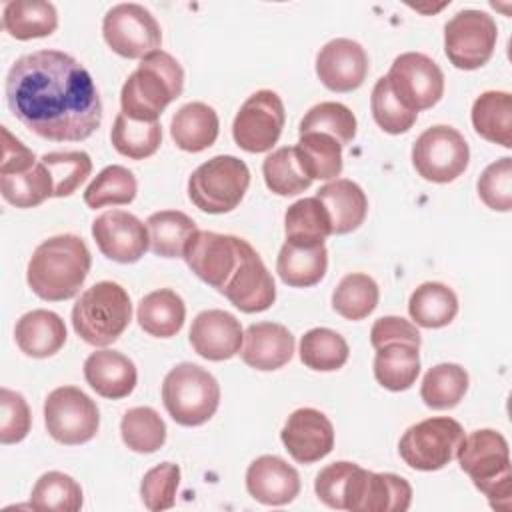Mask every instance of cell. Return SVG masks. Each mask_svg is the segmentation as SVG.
Returning <instances> with one entry per match:
<instances>
[{
  "mask_svg": "<svg viewBox=\"0 0 512 512\" xmlns=\"http://www.w3.org/2000/svg\"><path fill=\"white\" fill-rule=\"evenodd\" d=\"M4 94L14 118L52 142L86 140L102 122V102L90 72L60 50L20 56L8 70Z\"/></svg>",
  "mask_w": 512,
  "mask_h": 512,
  "instance_id": "1",
  "label": "cell"
},
{
  "mask_svg": "<svg viewBox=\"0 0 512 512\" xmlns=\"http://www.w3.org/2000/svg\"><path fill=\"white\" fill-rule=\"evenodd\" d=\"M90 266L86 242L74 234H58L36 246L28 260L26 282L38 298L62 302L80 292Z\"/></svg>",
  "mask_w": 512,
  "mask_h": 512,
  "instance_id": "2",
  "label": "cell"
},
{
  "mask_svg": "<svg viewBox=\"0 0 512 512\" xmlns=\"http://www.w3.org/2000/svg\"><path fill=\"white\" fill-rule=\"evenodd\" d=\"M184 70L180 62L164 52L146 54L128 76L120 92L122 112L138 122H158L164 108L182 94Z\"/></svg>",
  "mask_w": 512,
  "mask_h": 512,
  "instance_id": "3",
  "label": "cell"
},
{
  "mask_svg": "<svg viewBox=\"0 0 512 512\" xmlns=\"http://www.w3.org/2000/svg\"><path fill=\"white\" fill-rule=\"evenodd\" d=\"M456 458L490 506L508 512L512 504V476L506 438L492 428L474 430L464 436Z\"/></svg>",
  "mask_w": 512,
  "mask_h": 512,
  "instance_id": "4",
  "label": "cell"
},
{
  "mask_svg": "<svg viewBox=\"0 0 512 512\" xmlns=\"http://www.w3.org/2000/svg\"><path fill=\"white\" fill-rule=\"evenodd\" d=\"M132 320L128 292L110 280L96 282L80 294L72 308L74 332L92 346H110Z\"/></svg>",
  "mask_w": 512,
  "mask_h": 512,
  "instance_id": "5",
  "label": "cell"
},
{
  "mask_svg": "<svg viewBox=\"0 0 512 512\" xmlns=\"http://www.w3.org/2000/svg\"><path fill=\"white\" fill-rule=\"evenodd\" d=\"M162 402L176 424L200 426L216 414L220 386L202 366L182 362L164 376Z\"/></svg>",
  "mask_w": 512,
  "mask_h": 512,
  "instance_id": "6",
  "label": "cell"
},
{
  "mask_svg": "<svg viewBox=\"0 0 512 512\" xmlns=\"http://www.w3.org/2000/svg\"><path fill=\"white\" fill-rule=\"evenodd\" d=\"M250 186V170L244 160L220 154L200 164L188 178L190 202L208 214L232 212Z\"/></svg>",
  "mask_w": 512,
  "mask_h": 512,
  "instance_id": "7",
  "label": "cell"
},
{
  "mask_svg": "<svg viewBox=\"0 0 512 512\" xmlns=\"http://www.w3.org/2000/svg\"><path fill=\"white\" fill-rule=\"evenodd\" d=\"M462 440L464 430L460 422L448 416H436L410 426L398 442V452L410 468L434 472L456 458Z\"/></svg>",
  "mask_w": 512,
  "mask_h": 512,
  "instance_id": "8",
  "label": "cell"
},
{
  "mask_svg": "<svg viewBox=\"0 0 512 512\" xmlns=\"http://www.w3.org/2000/svg\"><path fill=\"white\" fill-rule=\"evenodd\" d=\"M44 424L56 442L78 446L96 436L100 412L96 402L80 388L60 386L44 400Z\"/></svg>",
  "mask_w": 512,
  "mask_h": 512,
  "instance_id": "9",
  "label": "cell"
},
{
  "mask_svg": "<svg viewBox=\"0 0 512 512\" xmlns=\"http://www.w3.org/2000/svg\"><path fill=\"white\" fill-rule=\"evenodd\" d=\"M468 162V142L456 128L446 124L426 128L412 146V166L428 182H452L468 168Z\"/></svg>",
  "mask_w": 512,
  "mask_h": 512,
  "instance_id": "10",
  "label": "cell"
},
{
  "mask_svg": "<svg viewBox=\"0 0 512 512\" xmlns=\"http://www.w3.org/2000/svg\"><path fill=\"white\" fill-rule=\"evenodd\" d=\"M498 26L488 12L460 10L444 26V52L460 70L484 66L496 48Z\"/></svg>",
  "mask_w": 512,
  "mask_h": 512,
  "instance_id": "11",
  "label": "cell"
},
{
  "mask_svg": "<svg viewBox=\"0 0 512 512\" xmlns=\"http://www.w3.org/2000/svg\"><path fill=\"white\" fill-rule=\"evenodd\" d=\"M250 246V242L238 236L196 230L188 240L182 258L202 282L222 292Z\"/></svg>",
  "mask_w": 512,
  "mask_h": 512,
  "instance_id": "12",
  "label": "cell"
},
{
  "mask_svg": "<svg viewBox=\"0 0 512 512\" xmlns=\"http://www.w3.org/2000/svg\"><path fill=\"white\" fill-rule=\"evenodd\" d=\"M386 80L400 104L416 114L438 104L444 94V72L422 52L396 56Z\"/></svg>",
  "mask_w": 512,
  "mask_h": 512,
  "instance_id": "13",
  "label": "cell"
},
{
  "mask_svg": "<svg viewBox=\"0 0 512 512\" xmlns=\"http://www.w3.org/2000/svg\"><path fill=\"white\" fill-rule=\"evenodd\" d=\"M106 44L122 58H144L160 50L162 30L152 12L140 4L124 2L112 6L102 20Z\"/></svg>",
  "mask_w": 512,
  "mask_h": 512,
  "instance_id": "14",
  "label": "cell"
},
{
  "mask_svg": "<svg viewBox=\"0 0 512 512\" xmlns=\"http://www.w3.org/2000/svg\"><path fill=\"white\" fill-rule=\"evenodd\" d=\"M286 122L284 102L274 90H256L246 98L232 122V136L238 148L260 154L272 150Z\"/></svg>",
  "mask_w": 512,
  "mask_h": 512,
  "instance_id": "15",
  "label": "cell"
},
{
  "mask_svg": "<svg viewBox=\"0 0 512 512\" xmlns=\"http://www.w3.org/2000/svg\"><path fill=\"white\" fill-rule=\"evenodd\" d=\"M412 502V486L402 476L370 472L354 466L346 490L344 510L350 512H406Z\"/></svg>",
  "mask_w": 512,
  "mask_h": 512,
  "instance_id": "16",
  "label": "cell"
},
{
  "mask_svg": "<svg viewBox=\"0 0 512 512\" xmlns=\"http://www.w3.org/2000/svg\"><path fill=\"white\" fill-rule=\"evenodd\" d=\"M98 250L120 264L138 262L150 248L146 224L126 210H106L92 222Z\"/></svg>",
  "mask_w": 512,
  "mask_h": 512,
  "instance_id": "17",
  "label": "cell"
},
{
  "mask_svg": "<svg viewBox=\"0 0 512 512\" xmlns=\"http://www.w3.org/2000/svg\"><path fill=\"white\" fill-rule=\"evenodd\" d=\"M280 438L288 454L300 464L318 462L334 448L332 422L316 408L294 410L288 416Z\"/></svg>",
  "mask_w": 512,
  "mask_h": 512,
  "instance_id": "18",
  "label": "cell"
},
{
  "mask_svg": "<svg viewBox=\"0 0 512 512\" xmlns=\"http://www.w3.org/2000/svg\"><path fill=\"white\" fill-rule=\"evenodd\" d=\"M316 74L328 90L352 92L362 86L368 74V54L350 38H334L320 48Z\"/></svg>",
  "mask_w": 512,
  "mask_h": 512,
  "instance_id": "19",
  "label": "cell"
},
{
  "mask_svg": "<svg viewBox=\"0 0 512 512\" xmlns=\"http://www.w3.org/2000/svg\"><path fill=\"white\" fill-rule=\"evenodd\" d=\"M190 344L194 352L206 360L222 362L240 352L244 332L240 320L226 310H204L190 326Z\"/></svg>",
  "mask_w": 512,
  "mask_h": 512,
  "instance_id": "20",
  "label": "cell"
},
{
  "mask_svg": "<svg viewBox=\"0 0 512 512\" xmlns=\"http://www.w3.org/2000/svg\"><path fill=\"white\" fill-rule=\"evenodd\" d=\"M222 294L236 306L240 312L254 314L268 310L276 300L274 278L264 266L258 252L250 246L244 254L238 270L232 274Z\"/></svg>",
  "mask_w": 512,
  "mask_h": 512,
  "instance_id": "21",
  "label": "cell"
},
{
  "mask_svg": "<svg viewBox=\"0 0 512 512\" xmlns=\"http://www.w3.org/2000/svg\"><path fill=\"white\" fill-rule=\"evenodd\" d=\"M248 494L266 506L290 504L300 492V476L280 456H258L246 470Z\"/></svg>",
  "mask_w": 512,
  "mask_h": 512,
  "instance_id": "22",
  "label": "cell"
},
{
  "mask_svg": "<svg viewBox=\"0 0 512 512\" xmlns=\"http://www.w3.org/2000/svg\"><path fill=\"white\" fill-rule=\"evenodd\" d=\"M294 354V336L276 322H256L244 332L240 356L246 366L262 372L278 370L290 362Z\"/></svg>",
  "mask_w": 512,
  "mask_h": 512,
  "instance_id": "23",
  "label": "cell"
},
{
  "mask_svg": "<svg viewBox=\"0 0 512 512\" xmlns=\"http://www.w3.org/2000/svg\"><path fill=\"white\" fill-rule=\"evenodd\" d=\"M84 378L98 396L120 400L136 388L138 372L134 362L122 352L98 350L86 358Z\"/></svg>",
  "mask_w": 512,
  "mask_h": 512,
  "instance_id": "24",
  "label": "cell"
},
{
  "mask_svg": "<svg viewBox=\"0 0 512 512\" xmlns=\"http://www.w3.org/2000/svg\"><path fill=\"white\" fill-rule=\"evenodd\" d=\"M316 198L324 204L330 224H332V234H350L366 218L368 212V198L364 190L346 178H336L330 180L328 184L320 186L316 192Z\"/></svg>",
  "mask_w": 512,
  "mask_h": 512,
  "instance_id": "25",
  "label": "cell"
},
{
  "mask_svg": "<svg viewBox=\"0 0 512 512\" xmlns=\"http://www.w3.org/2000/svg\"><path fill=\"white\" fill-rule=\"evenodd\" d=\"M64 320L52 310H30L20 316L14 328L18 348L32 358L54 356L66 342Z\"/></svg>",
  "mask_w": 512,
  "mask_h": 512,
  "instance_id": "26",
  "label": "cell"
},
{
  "mask_svg": "<svg viewBox=\"0 0 512 512\" xmlns=\"http://www.w3.org/2000/svg\"><path fill=\"white\" fill-rule=\"evenodd\" d=\"M328 268V250L324 244L284 242L278 258L276 272L286 286L308 288L318 284Z\"/></svg>",
  "mask_w": 512,
  "mask_h": 512,
  "instance_id": "27",
  "label": "cell"
},
{
  "mask_svg": "<svg viewBox=\"0 0 512 512\" xmlns=\"http://www.w3.org/2000/svg\"><path fill=\"white\" fill-rule=\"evenodd\" d=\"M220 122L212 106L204 102H188L172 116L170 136L184 152H202L218 138Z\"/></svg>",
  "mask_w": 512,
  "mask_h": 512,
  "instance_id": "28",
  "label": "cell"
},
{
  "mask_svg": "<svg viewBox=\"0 0 512 512\" xmlns=\"http://www.w3.org/2000/svg\"><path fill=\"white\" fill-rule=\"evenodd\" d=\"M140 328L154 338L176 336L186 320V306L180 294L170 288H160L146 294L136 310Z\"/></svg>",
  "mask_w": 512,
  "mask_h": 512,
  "instance_id": "29",
  "label": "cell"
},
{
  "mask_svg": "<svg viewBox=\"0 0 512 512\" xmlns=\"http://www.w3.org/2000/svg\"><path fill=\"white\" fill-rule=\"evenodd\" d=\"M416 344L390 342L376 348L374 378L392 392L408 390L420 374V354Z\"/></svg>",
  "mask_w": 512,
  "mask_h": 512,
  "instance_id": "30",
  "label": "cell"
},
{
  "mask_svg": "<svg viewBox=\"0 0 512 512\" xmlns=\"http://www.w3.org/2000/svg\"><path fill=\"white\" fill-rule=\"evenodd\" d=\"M472 126L478 136L502 148H512V96L488 90L472 104Z\"/></svg>",
  "mask_w": 512,
  "mask_h": 512,
  "instance_id": "31",
  "label": "cell"
},
{
  "mask_svg": "<svg viewBox=\"0 0 512 512\" xmlns=\"http://www.w3.org/2000/svg\"><path fill=\"white\" fill-rule=\"evenodd\" d=\"M2 26L16 40L44 38L58 28V12L52 2L16 0L4 6Z\"/></svg>",
  "mask_w": 512,
  "mask_h": 512,
  "instance_id": "32",
  "label": "cell"
},
{
  "mask_svg": "<svg viewBox=\"0 0 512 512\" xmlns=\"http://www.w3.org/2000/svg\"><path fill=\"white\" fill-rule=\"evenodd\" d=\"M408 314L422 328L448 326L458 314V296L442 282H424L412 292Z\"/></svg>",
  "mask_w": 512,
  "mask_h": 512,
  "instance_id": "33",
  "label": "cell"
},
{
  "mask_svg": "<svg viewBox=\"0 0 512 512\" xmlns=\"http://www.w3.org/2000/svg\"><path fill=\"white\" fill-rule=\"evenodd\" d=\"M150 250L162 258H182L188 240L198 230L196 222L180 210H160L146 220Z\"/></svg>",
  "mask_w": 512,
  "mask_h": 512,
  "instance_id": "34",
  "label": "cell"
},
{
  "mask_svg": "<svg viewBox=\"0 0 512 512\" xmlns=\"http://www.w3.org/2000/svg\"><path fill=\"white\" fill-rule=\"evenodd\" d=\"M294 152L302 172L310 180H336L342 172V146L328 134H300Z\"/></svg>",
  "mask_w": 512,
  "mask_h": 512,
  "instance_id": "35",
  "label": "cell"
},
{
  "mask_svg": "<svg viewBox=\"0 0 512 512\" xmlns=\"http://www.w3.org/2000/svg\"><path fill=\"white\" fill-rule=\"evenodd\" d=\"M284 232L288 242L324 244L332 234L330 216L324 204L316 196L296 200L284 214Z\"/></svg>",
  "mask_w": 512,
  "mask_h": 512,
  "instance_id": "36",
  "label": "cell"
},
{
  "mask_svg": "<svg viewBox=\"0 0 512 512\" xmlns=\"http://www.w3.org/2000/svg\"><path fill=\"white\" fill-rule=\"evenodd\" d=\"M466 390L468 372L460 364L442 362L424 374L420 398L432 410H450L460 404Z\"/></svg>",
  "mask_w": 512,
  "mask_h": 512,
  "instance_id": "37",
  "label": "cell"
},
{
  "mask_svg": "<svg viewBox=\"0 0 512 512\" xmlns=\"http://www.w3.org/2000/svg\"><path fill=\"white\" fill-rule=\"evenodd\" d=\"M380 290L374 278L362 272L346 274L332 292V308L346 320H364L378 306Z\"/></svg>",
  "mask_w": 512,
  "mask_h": 512,
  "instance_id": "38",
  "label": "cell"
},
{
  "mask_svg": "<svg viewBox=\"0 0 512 512\" xmlns=\"http://www.w3.org/2000/svg\"><path fill=\"white\" fill-rule=\"evenodd\" d=\"M110 140L118 154L132 160H144L160 148L162 128L160 122H138L120 112L114 118Z\"/></svg>",
  "mask_w": 512,
  "mask_h": 512,
  "instance_id": "39",
  "label": "cell"
},
{
  "mask_svg": "<svg viewBox=\"0 0 512 512\" xmlns=\"http://www.w3.org/2000/svg\"><path fill=\"white\" fill-rule=\"evenodd\" d=\"M2 198L16 208H34L54 196V184L48 168L38 160L32 168L0 176Z\"/></svg>",
  "mask_w": 512,
  "mask_h": 512,
  "instance_id": "40",
  "label": "cell"
},
{
  "mask_svg": "<svg viewBox=\"0 0 512 512\" xmlns=\"http://www.w3.org/2000/svg\"><path fill=\"white\" fill-rule=\"evenodd\" d=\"M124 444L138 454H152L166 442V424L150 406H136L124 412L120 420Z\"/></svg>",
  "mask_w": 512,
  "mask_h": 512,
  "instance_id": "41",
  "label": "cell"
},
{
  "mask_svg": "<svg viewBox=\"0 0 512 512\" xmlns=\"http://www.w3.org/2000/svg\"><path fill=\"white\" fill-rule=\"evenodd\" d=\"M346 340L330 328H312L300 340V360L316 372H334L348 360Z\"/></svg>",
  "mask_w": 512,
  "mask_h": 512,
  "instance_id": "42",
  "label": "cell"
},
{
  "mask_svg": "<svg viewBox=\"0 0 512 512\" xmlns=\"http://www.w3.org/2000/svg\"><path fill=\"white\" fill-rule=\"evenodd\" d=\"M138 182L134 174L120 166H106L96 174V178L84 190V202L88 208H104V206H122L130 204L136 198Z\"/></svg>",
  "mask_w": 512,
  "mask_h": 512,
  "instance_id": "43",
  "label": "cell"
},
{
  "mask_svg": "<svg viewBox=\"0 0 512 512\" xmlns=\"http://www.w3.org/2000/svg\"><path fill=\"white\" fill-rule=\"evenodd\" d=\"M30 506L34 510L76 512L82 508V488L72 476L64 472H46L36 480L32 488Z\"/></svg>",
  "mask_w": 512,
  "mask_h": 512,
  "instance_id": "44",
  "label": "cell"
},
{
  "mask_svg": "<svg viewBox=\"0 0 512 512\" xmlns=\"http://www.w3.org/2000/svg\"><path fill=\"white\" fill-rule=\"evenodd\" d=\"M262 174L268 190L278 196H296L312 184L298 164L294 146H284L268 154L262 162Z\"/></svg>",
  "mask_w": 512,
  "mask_h": 512,
  "instance_id": "45",
  "label": "cell"
},
{
  "mask_svg": "<svg viewBox=\"0 0 512 512\" xmlns=\"http://www.w3.org/2000/svg\"><path fill=\"white\" fill-rule=\"evenodd\" d=\"M298 130L300 134L322 132L332 136L340 146H346L356 136V116L340 102H320L304 114Z\"/></svg>",
  "mask_w": 512,
  "mask_h": 512,
  "instance_id": "46",
  "label": "cell"
},
{
  "mask_svg": "<svg viewBox=\"0 0 512 512\" xmlns=\"http://www.w3.org/2000/svg\"><path fill=\"white\" fill-rule=\"evenodd\" d=\"M40 160L52 176L56 198H64V196L74 194L86 182V178L92 172V160L82 150L48 152Z\"/></svg>",
  "mask_w": 512,
  "mask_h": 512,
  "instance_id": "47",
  "label": "cell"
},
{
  "mask_svg": "<svg viewBox=\"0 0 512 512\" xmlns=\"http://www.w3.org/2000/svg\"><path fill=\"white\" fill-rule=\"evenodd\" d=\"M370 108L376 124L388 134L408 132L418 118L416 112H410L408 108H404L400 100L392 94L386 76L376 80L370 96Z\"/></svg>",
  "mask_w": 512,
  "mask_h": 512,
  "instance_id": "48",
  "label": "cell"
},
{
  "mask_svg": "<svg viewBox=\"0 0 512 512\" xmlns=\"http://www.w3.org/2000/svg\"><path fill=\"white\" fill-rule=\"evenodd\" d=\"M180 484V468L172 462H162L150 468L140 484V496L148 510H168L176 502V490Z\"/></svg>",
  "mask_w": 512,
  "mask_h": 512,
  "instance_id": "49",
  "label": "cell"
},
{
  "mask_svg": "<svg viewBox=\"0 0 512 512\" xmlns=\"http://www.w3.org/2000/svg\"><path fill=\"white\" fill-rule=\"evenodd\" d=\"M478 196L480 200L498 212L512 210V158L504 156L490 166L478 178Z\"/></svg>",
  "mask_w": 512,
  "mask_h": 512,
  "instance_id": "50",
  "label": "cell"
},
{
  "mask_svg": "<svg viewBox=\"0 0 512 512\" xmlns=\"http://www.w3.org/2000/svg\"><path fill=\"white\" fill-rule=\"evenodd\" d=\"M0 406H2V416H0V442L2 444H16L22 442L32 424L30 408L20 392H14L10 388L0 390Z\"/></svg>",
  "mask_w": 512,
  "mask_h": 512,
  "instance_id": "51",
  "label": "cell"
},
{
  "mask_svg": "<svg viewBox=\"0 0 512 512\" xmlns=\"http://www.w3.org/2000/svg\"><path fill=\"white\" fill-rule=\"evenodd\" d=\"M354 466H356L354 462L340 460V462L328 464L326 468H322L316 474L314 490H316V496L326 506L336 508V510H344V490H346V482H348Z\"/></svg>",
  "mask_w": 512,
  "mask_h": 512,
  "instance_id": "52",
  "label": "cell"
},
{
  "mask_svg": "<svg viewBox=\"0 0 512 512\" xmlns=\"http://www.w3.org/2000/svg\"><path fill=\"white\" fill-rule=\"evenodd\" d=\"M390 342H410V344L420 346L422 338H420L418 328L412 322H408L400 316H382L372 324L370 344L376 350Z\"/></svg>",
  "mask_w": 512,
  "mask_h": 512,
  "instance_id": "53",
  "label": "cell"
},
{
  "mask_svg": "<svg viewBox=\"0 0 512 512\" xmlns=\"http://www.w3.org/2000/svg\"><path fill=\"white\" fill-rule=\"evenodd\" d=\"M2 162H0V176L4 174H16L32 168L38 160L30 148H26L16 136L8 132L6 126H2Z\"/></svg>",
  "mask_w": 512,
  "mask_h": 512,
  "instance_id": "54",
  "label": "cell"
}]
</instances>
